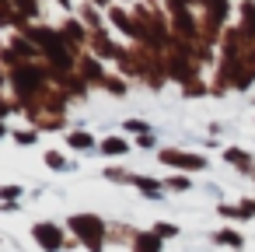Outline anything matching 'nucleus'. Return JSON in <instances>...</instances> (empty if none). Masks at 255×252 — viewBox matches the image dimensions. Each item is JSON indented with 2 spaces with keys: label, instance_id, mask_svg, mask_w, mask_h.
<instances>
[{
  "label": "nucleus",
  "instance_id": "423d86ee",
  "mask_svg": "<svg viewBox=\"0 0 255 252\" xmlns=\"http://www.w3.org/2000/svg\"><path fill=\"white\" fill-rule=\"evenodd\" d=\"M0 133H4V130H0Z\"/></svg>",
  "mask_w": 255,
  "mask_h": 252
},
{
  "label": "nucleus",
  "instance_id": "7ed1b4c3",
  "mask_svg": "<svg viewBox=\"0 0 255 252\" xmlns=\"http://www.w3.org/2000/svg\"><path fill=\"white\" fill-rule=\"evenodd\" d=\"M70 144H74V147H88V144H91V137H88V133H74V137H70Z\"/></svg>",
  "mask_w": 255,
  "mask_h": 252
},
{
  "label": "nucleus",
  "instance_id": "f257e3e1",
  "mask_svg": "<svg viewBox=\"0 0 255 252\" xmlns=\"http://www.w3.org/2000/svg\"><path fill=\"white\" fill-rule=\"evenodd\" d=\"M70 224H74V231H77V235H84V238H88V245H91V249H98V242H102V224H98V217H74Z\"/></svg>",
  "mask_w": 255,
  "mask_h": 252
},
{
  "label": "nucleus",
  "instance_id": "20e7f679",
  "mask_svg": "<svg viewBox=\"0 0 255 252\" xmlns=\"http://www.w3.org/2000/svg\"><path fill=\"white\" fill-rule=\"evenodd\" d=\"M157 249V238L150 235V238H140V252H154Z\"/></svg>",
  "mask_w": 255,
  "mask_h": 252
},
{
  "label": "nucleus",
  "instance_id": "f03ea898",
  "mask_svg": "<svg viewBox=\"0 0 255 252\" xmlns=\"http://www.w3.org/2000/svg\"><path fill=\"white\" fill-rule=\"evenodd\" d=\"M35 238H39L46 249H56V245H60V235H56V228H46V224H39V228H35Z\"/></svg>",
  "mask_w": 255,
  "mask_h": 252
},
{
  "label": "nucleus",
  "instance_id": "39448f33",
  "mask_svg": "<svg viewBox=\"0 0 255 252\" xmlns=\"http://www.w3.org/2000/svg\"><path fill=\"white\" fill-rule=\"evenodd\" d=\"M105 151H112V154H119V151H126V144H123V140H112V144L105 140Z\"/></svg>",
  "mask_w": 255,
  "mask_h": 252
}]
</instances>
